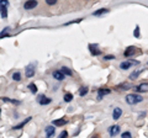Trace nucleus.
<instances>
[{"label":"nucleus","mask_w":148,"mask_h":138,"mask_svg":"<svg viewBox=\"0 0 148 138\" xmlns=\"http://www.w3.org/2000/svg\"><path fill=\"white\" fill-rule=\"evenodd\" d=\"M132 64H138V62H128V61H125L122 62L121 64H120V68L122 69V70H127V69H130L132 67Z\"/></svg>","instance_id":"10"},{"label":"nucleus","mask_w":148,"mask_h":138,"mask_svg":"<svg viewBox=\"0 0 148 138\" xmlns=\"http://www.w3.org/2000/svg\"><path fill=\"white\" fill-rule=\"evenodd\" d=\"M31 120H32V117H27L26 120H24V121H21L20 123H18V125H15V126H14V127H12V130H21V128H22V127H25L27 123L31 121Z\"/></svg>","instance_id":"7"},{"label":"nucleus","mask_w":148,"mask_h":138,"mask_svg":"<svg viewBox=\"0 0 148 138\" xmlns=\"http://www.w3.org/2000/svg\"><path fill=\"white\" fill-rule=\"evenodd\" d=\"M88 48H89V51H90V54L91 56H94V57H98V56H100L101 53V51L99 49V47H98V44H92V43H90L89 46H88Z\"/></svg>","instance_id":"2"},{"label":"nucleus","mask_w":148,"mask_h":138,"mask_svg":"<svg viewBox=\"0 0 148 138\" xmlns=\"http://www.w3.org/2000/svg\"><path fill=\"white\" fill-rule=\"evenodd\" d=\"M9 32H10V27H5L1 32H0V40H3L4 37H8L9 36Z\"/></svg>","instance_id":"19"},{"label":"nucleus","mask_w":148,"mask_h":138,"mask_svg":"<svg viewBox=\"0 0 148 138\" xmlns=\"http://www.w3.org/2000/svg\"><path fill=\"white\" fill-rule=\"evenodd\" d=\"M12 79L15 80V81H20V80H21V74H20L18 72H15V73L12 74Z\"/></svg>","instance_id":"26"},{"label":"nucleus","mask_w":148,"mask_h":138,"mask_svg":"<svg viewBox=\"0 0 148 138\" xmlns=\"http://www.w3.org/2000/svg\"><path fill=\"white\" fill-rule=\"evenodd\" d=\"M68 137V132L67 131H62L61 133H59V136H58V138H67Z\"/></svg>","instance_id":"29"},{"label":"nucleus","mask_w":148,"mask_h":138,"mask_svg":"<svg viewBox=\"0 0 148 138\" xmlns=\"http://www.w3.org/2000/svg\"><path fill=\"white\" fill-rule=\"evenodd\" d=\"M112 59H115V56H112V54H109V56H104V61H112Z\"/></svg>","instance_id":"30"},{"label":"nucleus","mask_w":148,"mask_h":138,"mask_svg":"<svg viewBox=\"0 0 148 138\" xmlns=\"http://www.w3.org/2000/svg\"><path fill=\"white\" fill-rule=\"evenodd\" d=\"M37 101H38V104L40 105H49L51 102H52V99H49V98H46L45 95H40L38 96V99H37Z\"/></svg>","instance_id":"5"},{"label":"nucleus","mask_w":148,"mask_h":138,"mask_svg":"<svg viewBox=\"0 0 148 138\" xmlns=\"http://www.w3.org/2000/svg\"><path fill=\"white\" fill-rule=\"evenodd\" d=\"M37 0H27V1L24 4V9L25 10H31V9H35L37 6Z\"/></svg>","instance_id":"4"},{"label":"nucleus","mask_w":148,"mask_h":138,"mask_svg":"<svg viewBox=\"0 0 148 138\" xmlns=\"http://www.w3.org/2000/svg\"><path fill=\"white\" fill-rule=\"evenodd\" d=\"M61 72L63 73L64 75H68V77H72V75H73V72H72L68 67H62V68H61Z\"/></svg>","instance_id":"18"},{"label":"nucleus","mask_w":148,"mask_h":138,"mask_svg":"<svg viewBox=\"0 0 148 138\" xmlns=\"http://www.w3.org/2000/svg\"><path fill=\"white\" fill-rule=\"evenodd\" d=\"M56 3H57V0H46V4H47V5H49V6L54 5Z\"/></svg>","instance_id":"31"},{"label":"nucleus","mask_w":148,"mask_h":138,"mask_svg":"<svg viewBox=\"0 0 148 138\" xmlns=\"http://www.w3.org/2000/svg\"><path fill=\"white\" fill-rule=\"evenodd\" d=\"M63 99H64V101H66V102H71V101L73 100V94H71V93H67V94H64Z\"/></svg>","instance_id":"24"},{"label":"nucleus","mask_w":148,"mask_h":138,"mask_svg":"<svg viewBox=\"0 0 148 138\" xmlns=\"http://www.w3.org/2000/svg\"><path fill=\"white\" fill-rule=\"evenodd\" d=\"M27 88L30 89V91H31L32 94H36V93H37V86H36V85L34 84V83H30V84H29V86H27Z\"/></svg>","instance_id":"25"},{"label":"nucleus","mask_w":148,"mask_h":138,"mask_svg":"<svg viewBox=\"0 0 148 138\" xmlns=\"http://www.w3.org/2000/svg\"><path fill=\"white\" fill-rule=\"evenodd\" d=\"M45 131H46V138H51L54 135L56 128H54V126H47L45 128Z\"/></svg>","instance_id":"11"},{"label":"nucleus","mask_w":148,"mask_h":138,"mask_svg":"<svg viewBox=\"0 0 148 138\" xmlns=\"http://www.w3.org/2000/svg\"><path fill=\"white\" fill-rule=\"evenodd\" d=\"M117 89H120V90H128V89H132V85L127 84V83H123V84L117 86Z\"/></svg>","instance_id":"22"},{"label":"nucleus","mask_w":148,"mask_h":138,"mask_svg":"<svg viewBox=\"0 0 148 138\" xmlns=\"http://www.w3.org/2000/svg\"><path fill=\"white\" fill-rule=\"evenodd\" d=\"M0 5H3V6H9V1H8V0H0Z\"/></svg>","instance_id":"32"},{"label":"nucleus","mask_w":148,"mask_h":138,"mask_svg":"<svg viewBox=\"0 0 148 138\" xmlns=\"http://www.w3.org/2000/svg\"><path fill=\"white\" fill-rule=\"evenodd\" d=\"M109 12V9H99V10H96L92 12V15L94 16H101V15H104V14H108Z\"/></svg>","instance_id":"16"},{"label":"nucleus","mask_w":148,"mask_h":138,"mask_svg":"<svg viewBox=\"0 0 148 138\" xmlns=\"http://www.w3.org/2000/svg\"><path fill=\"white\" fill-rule=\"evenodd\" d=\"M119 133H120V126L114 125V126H110V127H109V135H110L111 137L117 136Z\"/></svg>","instance_id":"6"},{"label":"nucleus","mask_w":148,"mask_h":138,"mask_svg":"<svg viewBox=\"0 0 148 138\" xmlns=\"http://www.w3.org/2000/svg\"><path fill=\"white\" fill-rule=\"evenodd\" d=\"M133 36H135L136 38H138V37H140V26H136L135 32H133Z\"/></svg>","instance_id":"27"},{"label":"nucleus","mask_w":148,"mask_h":138,"mask_svg":"<svg viewBox=\"0 0 148 138\" xmlns=\"http://www.w3.org/2000/svg\"><path fill=\"white\" fill-rule=\"evenodd\" d=\"M88 93H89V88H88V86H83V88L79 89V95L82 96V98L83 96H85Z\"/></svg>","instance_id":"23"},{"label":"nucleus","mask_w":148,"mask_h":138,"mask_svg":"<svg viewBox=\"0 0 148 138\" xmlns=\"http://www.w3.org/2000/svg\"><path fill=\"white\" fill-rule=\"evenodd\" d=\"M121 115H122V110L120 109V107H115L114 109V111H112V118L114 120H119L120 117H121Z\"/></svg>","instance_id":"14"},{"label":"nucleus","mask_w":148,"mask_h":138,"mask_svg":"<svg viewBox=\"0 0 148 138\" xmlns=\"http://www.w3.org/2000/svg\"><path fill=\"white\" fill-rule=\"evenodd\" d=\"M0 113H1V109H0Z\"/></svg>","instance_id":"34"},{"label":"nucleus","mask_w":148,"mask_h":138,"mask_svg":"<svg viewBox=\"0 0 148 138\" xmlns=\"http://www.w3.org/2000/svg\"><path fill=\"white\" fill-rule=\"evenodd\" d=\"M135 90L137 93H146V91H148V83H142V84L136 86Z\"/></svg>","instance_id":"9"},{"label":"nucleus","mask_w":148,"mask_h":138,"mask_svg":"<svg viewBox=\"0 0 148 138\" xmlns=\"http://www.w3.org/2000/svg\"><path fill=\"white\" fill-rule=\"evenodd\" d=\"M0 15H1L3 19H6L8 17V6L0 5Z\"/></svg>","instance_id":"17"},{"label":"nucleus","mask_w":148,"mask_h":138,"mask_svg":"<svg viewBox=\"0 0 148 138\" xmlns=\"http://www.w3.org/2000/svg\"><path fill=\"white\" fill-rule=\"evenodd\" d=\"M110 93H111L110 89H106V88L105 89H99L98 90V100H101L105 95H109Z\"/></svg>","instance_id":"12"},{"label":"nucleus","mask_w":148,"mask_h":138,"mask_svg":"<svg viewBox=\"0 0 148 138\" xmlns=\"http://www.w3.org/2000/svg\"><path fill=\"white\" fill-rule=\"evenodd\" d=\"M121 138H132L131 132H123L121 135Z\"/></svg>","instance_id":"28"},{"label":"nucleus","mask_w":148,"mask_h":138,"mask_svg":"<svg viewBox=\"0 0 148 138\" xmlns=\"http://www.w3.org/2000/svg\"><path fill=\"white\" fill-rule=\"evenodd\" d=\"M141 73H142V70H136V72L131 73V74H130V77H128V79H131V80H135V79H137L138 75H140Z\"/></svg>","instance_id":"21"},{"label":"nucleus","mask_w":148,"mask_h":138,"mask_svg":"<svg viewBox=\"0 0 148 138\" xmlns=\"http://www.w3.org/2000/svg\"><path fill=\"white\" fill-rule=\"evenodd\" d=\"M143 101V98L138 94H128L126 96V102L128 105H136V104H140Z\"/></svg>","instance_id":"1"},{"label":"nucleus","mask_w":148,"mask_h":138,"mask_svg":"<svg viewBox=\"0 0 148 138\" xmlns=\"http://www.w3.org/2000/svg\"><path fill=\"white\" fill-rule=\"evenodd\" d=\"M52 75H53L54 79H56V80H58V81H62V80L66 79V75H64L61 70H54Z\"/></svg>","instance_id":"8"},{"label":"nucleus","mask_w":148,"mask_h":138,"mask_svg":"<svg viewBox=\"0 0 148 138\" xmlns=\"http://www.w3.org/2000/svg\"><path fill=\"white\" fill-rule=\"evenodd\" d=\"M1 100L4 101V102H11V104H21V101H18V100H14V99H10V98H1Z\"/></svg>","instance_id":"20"},{"label":"nucleus","mask_w":148,"mask_h":138,"mask_svg":"<svg viewBox=\"0 0 148 138\" xmlns=\"http://www.w3.org/2000/svg\"><path fill=\"white\" fill-rule=\"evenodd\" d=\"M83 19H78V20H74V21H71V22H67L66 25H72V24H78V22H80Z\"/></svg>","instance_id":"33"},{"label":"nucleus","mask_w":148,"mask_h":138,"mask_svg":"<svg viewBox=\"0 0 148 138\" xmlns=\"http://www.w3.org/2000/svg\"><path fill=\"white\" fill-rule=\"evenodd\" d=\"M67 123V121L64 118H58V120H54V121L52 122V125L53 126H57V127H59V126H64Z\"/></svg>","instance_id":"15"},{"label":"nucleus","mask_w":148,"mask_h":138,"mask_svg":"<svg viewBox=\"0 0 148 138\" xmlns=\"http://www.w3.org/2000/svg\"><path fill=\"white\" fill-rule=\"evenodd\" d=\"M35 72H36V69H35V64H29L26 68H25V75L26 78H32L35 75Z\"/></svg>","instance_id":"3"},{"label":"nucleus","mask_w":148,"mask_h":138,"mask_svg":"<svg viewBox=\"0 0 148 138\" xmlns=\"http://www.w3.org/2000/svg\"><path fill=\"white\" fill-rule=\"evenodd\" d=\"M135 52H136V47H133V46H130V47H127L126 51L123 52V56L125 57H131V56L135 54Z\"/></svg>","instance_id":"13"}]
</instances>
